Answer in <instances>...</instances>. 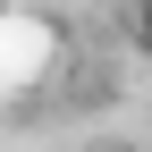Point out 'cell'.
I'll list each match as a JSON object with an SVG mask.
<instances>
[{
  "label": "cell",
  "instance_id": "6da1fadb",
  "mask_svg": "<svg viewBox=\"0 0 152 152\" xmlns=\"http://www.w3.org/2000/svg\"><path fill=\"white\" fill-rule=\"evenodd\" d=\"M118 34H127V51H135V59H152V0H127Z\"/></svg>",
  "mask_w": 152,
  "mask_h": 152
}]
</instances>
